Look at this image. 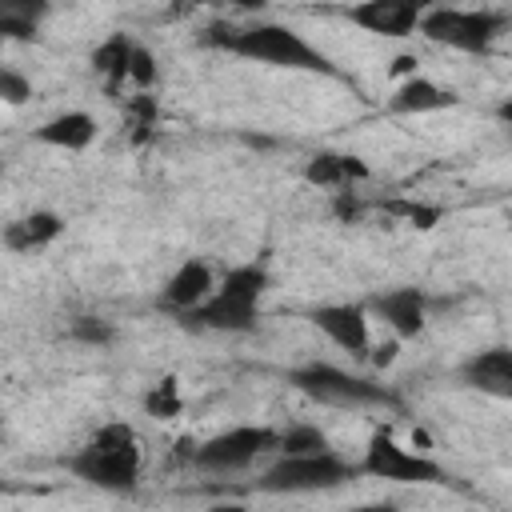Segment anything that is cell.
I'll list each match as a JSON object with an SVG mask.
<instances>
[{"label":"cell","instance_id":"15","mask_svg":"<svg viewBox=\"0 0 512 512\" xmlns=\"http://www.w3.org/2000/svg\"><path fill=\"white\" fill-rule=\"evenodd\" d=\"M32 140L48 144V148H64V152H84L96 140V120L80 108H68V112H56L52 120H44L32 132Z\"/></svg>","mask_w":512,"mask_h":512},{"label":"cell","instance_id":"23","mask_svg":"<svg viewBox=\"0 0 512 512\" xmlns=\"http://www.w3.org/2000/svg\"><path fill=\"white\" fill-rule=\"evenodd\" d=\"M384 212L408 220L412 228H432V224L440 220V208H432V204H412V200H392V204H384Z\"/></svg>","mask_w":512,"mask_h":512},{"label":"cell","instance_id":"28","mask_svg":"<svg viewBox=\"0 0 512 512\" xmlns=\"http://www.w3.org/2000/svg\"><path fill=\"white\" fill-rule=\"evenodd\" d=\"M396 348H400V336H396V340H388V344H380V348H372V356H368V360H372L376 368H388V364L396 360Z\"/></svg>","mask_w":512,"mask_h":512},{"label":"cell","instance_id":"21","mask_svg":"<svg viewBox=\"0 0 512 512\" xmlns=\"http://www.w3.org/2000/svg\"><path fill=\"white\" fill-rule=\"evenodd\" d=\"M68 336H72V340H80V344L104 348V344H112L116 328H112V320H104V316H72Z\"/></svg>","mask_w":512,"mask_h":512},{"label":"cell","instance_id":"10","mask_svg":"<svg viewBox=\"0 0 512 512\" xmlns=\"http://www.w3.org/2000/svg\"><path fill=\"white\" fill-rule=\"evenodd\" d=\"M336 348L352 352L356 360L372 356V340H368V308L364 304H320L308 316Z\"/></svg>","mask_w":512,"mask_h":512},{"label":"cell","instance_id":"8","mask_svg":"<svg viewBox=\"0 0 512 512\" xmlns=\"http://www.w3.org/2000/svg\"><path fill=\"white\" fill-rule=\"evenodd\" d=\"M360 472L372 476V480H392V484H436V480H444V468L436 460H428L424 452L404 448L388 428L372 432V440L364 448V460H360Z\"/></svg>","mask_w":512,"mask_h":512},{"label":"cell","instance_id":"25","mask_svg":"<svg viewBox=\"0 0 512 512\" xmlns=\"http://www.w3.org/2000/svg\"><path fill=\"white\" fill-rule=\"evenodd\" d=\"M0 96H4L8 104H24V100L32 96V84H28L16 68H0Z\"/></svg>","mask_w":512,"mask_h":512},{"label":"cell","instance_id":"1","mask_svg":"<svg viewBox=\"0 0 512 512\" xmlns=\"http://www.w3.org/2000/svg\"><path fill=\"white\" fill-rule=\"evenodd\" d=\"M200 44L224 48L232 56L268 64V68H288V72H316L328 80H340V68L332 64L328 52L308 44L296 28L276 24V20H256V24H208L200 32Z\"/></svg>","mask_w":512,"mask_h":512},{"label":"cell","instance_id":"14","mask_svg":"<svg viewBox=\"0 0 512 512\" xmlns=\"http://www.w3.org/2000/svg\"><path fill=\"white\" fill-rule=\"evenodd\" d=\"M456 92L428 80V76H408L404 84L392 88L388 96V112L396 116H424V112H444V108H456Z\"/></svg>","mask_w":512,"mask_h":512},{"label":"cell","instance_id":"19","mask_svg":"<svg viewBox=\"0 0 512 512\" xmlns=\"http://www.w3.org/2000/svg\"><path fill=\"white\" fill-rule=\"evenodd\" d=\"M132 48H136V40H128L124 32H116V36H108L96 52H92V68L108 80V88H116L120 80H128V60H132Z\"/></svg>","mask_w":512,"mask_h":512},{"label":"cell","instance_id":"18","mask_svg":"<svg viewBox=\"0 0 512 512\" xmlns=\"http://www.w3.org/2000/svg\"><path fill=\"white\" fill-rule=\"evenodd\" d=\"M44 12H48V0H0V36L4 40H36Z\"/></svg>","mask_w":512,"mask_h":512},{"label":"cell","instance_id":"22","mask_svg":"<svg viewBox=\"0 0 512 512\" xmlns=\"http://www.w3.org/2000/svg\"><path fill=\"white\" fill-rule=\"evenodd\" d=\"M180 392H176V384L172 380H164V384H156L148 396H144V412L148 416H156V420H168V416H180Z\"/></svg>","mask_w":512,"mask_h":512},{"label":"cell","instance_id":"6","mask_svg":"<svg viewBox=\"0 0 512 512\" xmlns=\"http://www.w3.org/2000/svg\"><path fill=\"white\" fill-rule=\"evenodd\" d=\"M508 28V16L504 12H492V8H448V4H432L420 20V36L440 44V48H452V52H468V56H480L488 52Z\"/></svg>","mask_w":512,"mask_h":512},{"label":"cell","instance_id":"30","mask_svg":"<svg viewBox=\"0 0 512 512\" xmlns=\"http://www.w3.org/2000/svg\"><path fill=\"white\" fill-rule=\"evenodd\" d=\"M412 64H416V60H412V56H400V60H396V64H392V72H412Z\"/></svg>","mask_w":512,"mask_h":512},{"label":"cell","instance_id":"12","mask_svg":"<svg viewBox=\"0 0 512 512\" xmlns=\"http://www.w3.org/2000/svg\"><path fill=\"white\" fill-rule=\"evenodd\" d=\"M400 340H416L428 324V296L420 288H388L368 304Z\"/></svg>","mask_w":512,"mask_h":512},{"label":"cell","instance_id":"29","mask_svg":"<svg viewBox=\"0 0 512 512\" xmlns=\"http://www.w3.org/2000/svg\"><path fill=\"white\" fill-rule=\"evenodd\" d=\"M496 120H500L504 128H512V96H508V100H500V108H496Z\"/></svg>","mask_w":512,"mask_h":512},{"label":"cell","instance_id":"27","mask_svg":"<svg viewBox=\"0 0 512 512\" xmlns=\"http://www.w3.org/2000/svg\"><path fill=\"white\" fill-rule=\"evenodd\" d=\"M188 4H212V8H240V12H260L268 0H188Z\"/></svg>","mask_w":512,"mask_h":512},{"label":"cell","instance_id":"17","mask_svg":"<svg viewBox=\"0 0 512 512\" xmlns=\"http://www.w3.org/2000/svg\"><path fill=\"white\" fill-rule=\"evenodd\" d=\"M60 232H64V220H60L56 212L40 208V212H28V216H20V220H12V224L4 228V248H8V252H40V248H48Z\"/></svg>","mask_w":512,"mask_h":512},{"label":"cell","instance_id":"4","mask_svg":"<svg viewBox=\"0 0 512 512\" xmlns=\"http://www.w3.org/2000/svg\"><path fill=\"white\" fill-rule=\"evenodd\" d=\"M360 472V464L340 460L332 448L328 452H296V456H276V464H268L256 480L260 492L272 496H304V492H328L348 484Z\"/></svg>","mask_w":512,"mask_h":512},{"label":"cell","instance_id":"11","mask_svg":"<svg viewBox=\"0 0 512 512\" xmlns=\"http://www.w3.org/2000/svg\"><path fill=\"white\" fill-rule=\"evenodd\" d=\"M460 384L480 392V396L512 404V348L508 344H492L484 352H472L460 364Z\"/></svg>","mask_w":512,"mask_h":512},{"label":"cell","instance_id":"13","mask_svg":"<svg viewBox=\"0 0 512 512\" xmlns=\"http://www.w3.org/2000/svg\"><path fill=\"white\" fill-rule=\"evenodd\" d=\"M212 288H216L212 264H208V260H184V264L168 276V284H164V292H160V304H164L168 312H176V316H188L192 308H200V304L212 296Z\"/></svg>","mask_w":512,"mask_h":512},{"label":"cell","instance_id":"7","mask_svg":"<svg viewBox=\"0 0 512 512\" xmlns=\"http://www.w3.org/2000/svg\"><path fill=\"white\" fill-rule=\"evenodd\" d=\"M272 452H280V432H276V428L240 424V428H228V432H220V436H208V440L192 444L188 460H192L200 472L228 476V472L252 468L260 456H272Z\"/></svg>","mask_w":512,"mask_h":512},{"label":"cell","instance_id":"24","mask_svg":"<svg viewBox=\"0 0 512 512\" xmlns=\"http://www.w3.org/2000/svg\"><path fill=\"white\" fill-rule=\"evenodd\" d=\"M156 56L144 48V44H136L132 48V60H128V80L136 84V88H152V80H156Z\"/></svg>","mask_w":512,"mask_h":512},{"label":"cell","instance_id":"20","mask_svg":"<svg viewBox=\"0 0 512 512\" xmlns=\"http://www.w3.org/2000/svg\"><path fill=\"white\" fill-rule=\"evenodd\" d=\"M280 452L296 456V452H328V436L312 424H292L280 432Z\"/></svg>","mask_w":512,"mask_h":512},{"label":"cell","instance_id":"9","mask_svg":"<svg viewBox=\"0 0 512 512\" xmlns=\"http://www.w3.org/2000/svg\"><path fill=\"white\" fill-rule=\"evenodd\" d=\"M432 8V0H360L352 4L344 16L372 32V36H384V40H404L412 32H420V20L424 12Z\"/></svg>","mask_w":512,"mask_h":512},{"label":"cell","instance_id":"2","mask_svg":"<svg viewBox=\"0 0 512 512\" xmlns=\"http://www.w3.org/2000/svg\"><path fill=\"white\" fill-rule=\"evenodd\" d=\"M68 472L92 488L104 492H128L140 480V440L132 432V424L112 420L100 424L84 448H76L68 456Z\"/></svg>","mask_w":512,"mask_h":512},{"label":"cell","instance_id":"5","mask_svg":"<svg viewBox=\"0 0 512 512\" xmlns=\"http://www.w3.org/2000/svg\"><path fill=\"white\" fill-rule=\"evenodd\" d=\"M288 384L296 392H304L308 400L328 404V408H396V396L384 384L352 376V372H344L336 364H320V360L292 368Z\"/></svg>","mask_w":512,"mask_h":512},{"label":"cell","instance_id":"16","mask_svg":"<svg viewBox=\"0 0 512 512\" xmlns=\"http://www.w3.org/2000/svg\"><path fill=\"white\" fill-rule=\"evenodd\" d=\"M304 180L312 188H344V184L368 180V164L360 156H348V152H316L304 164Z\"/></svg>","mask_w":512,"mask_h":512},{"label":"cell","instance_id":"26","mask_svg":"<svg viewBox=\"0 0 512 512\" xmlns=\"http://www.w3.org/2000/svg\"><path fill=\"white\" fill-rule=\"evenodd\" d=\"M332 212H336L340 220H360V212H364V200H360V192H352V184H344V188H332Z\"/></svg>","mask_w":512,"mask_h":512},{"label":"cell","instance_id":"3","mask_svg":"<svg viewBox=\"0 0 512 512\" xmlns=\"http://www.w3.org/2000/svg\"><path fill=\"white\" fill-rule=\"evenodd\" d=\"M264 288H268V272L260 264L228 268L224 280L212 288V296L200 308H192L188 316H180V324H196V328H212V332H248L256 324Z\"/></svg>","mask_w":512,"mask_h":512}]
</instances>
